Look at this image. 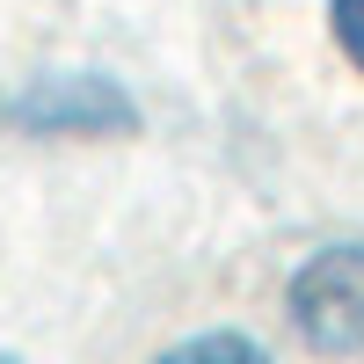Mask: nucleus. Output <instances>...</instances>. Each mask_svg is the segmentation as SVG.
<instances>
[{"label":"nucleus","instance_id":"7ed1b4c3","mask_svg":"<svg viewBox=\"0 0 364 364\" xmlns=\"http://www.w3.org/2000/svg\"><path fill=\"white\" fill-rule=\"evenodd\" d=\"M154 364H269V350L248 343V336H233V328H211V336H190V343L161 350Z\"/></svg>","mask_w":364,"mask_h":364},{"label":"nucleus","instance_id":"f257e3e1","mask_svg":"<svg viewBox=\"0 0 364 364\" xmlns=\"http://www.w3.org/2000/svg\"><path fill=\"white\" fill-rule=\"evenodd\" d=\"M291 321L306 336V350H321V357L364 350V240L357 248H321L291 277Z\"/></svg>","mask_w":364,"mask_h":364},{"label":"nucleus","instance_id":"f03ea898","mask_svg":"<svg viewBox=\"0 0 364 364\" xmlns=\"http://www.w3.org/2000/svg\"><path fill=\"white\" fill-rule=\"evenodd\" d=\"M8 117L22 132H117V124H132V102L117 95L109 80L95 73H66V80H37L29 95L8 102Z\"/></svg>","mask_w":364,"mask_h":364},{"label":"nucleus","instance_id":"39448f33","mask_svg":"<svg viewBox=\"0 0 364 364\" xmlns=\"http://www.w3.org/2000/svg\"><path fill=\"white\" fill-rule=\"evenodd\" d=\"M0 364H15V357H0Z\"/></svg>","mask_w":364,"mask_h":364},{"label":"nucleus","instance_id":"20e7f679","mask_svg":"<svg viewBox=\"0 0 364 364\" xmlns=\"http://www.w3.org/2000/svg\"><path fill=\"white\" fill-rule=\"evenodd\" d=\"M336 15V44L350 51V66H364V0H328Z\"/></svg>","mask_w":364,"mask_h":364}]
</instances>
